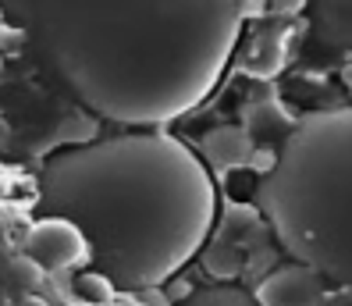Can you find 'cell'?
<instances>
[{"instance_id":"obj_12","label":"cell","mask_w":352,"mask_h":306,"mask_svg":"<svg viewBox=\"0 0 352 306\" xmlns=\"http://www.w3.org/2000/svg\"><path fill=\"white\" fill-rule=\"evenodd\" d=\"M18 306H47V303L39 299L36 292H29V296H22V299H18Z\"/></svg>"},{"instance_id":"obj_3","label":"cell","mask_w":352,"mask_h":306,"mask_svg":"<svg viewBox=\"0 0 352 306\" xmlns=\"http://www.w3.org/2000/svg\"><path fill=\"white\" fill-rule=\"evenodd\" d=\"M256 210L292 263L352 292V107L314 111L285 135Z\"/></svg>"},{"instance_id":"obj_4","label":"cell","mask_w":352,"mask_h":306,"mask_svg":"<svg viewBox=\"0 0 352 306\" xmlns=\"http://www.w3.org/2000/svg\"><path fill=\"white\" fill-rule=\"evenodd\" d=\"M25 256L43 271H68L89 263V246L82 232L65 217H39L25 235Z\"/></svg>"},{"instance_id":"obj_8","label":"cell","mask_w":352,"mask_h":306,"mask_svg":"<svg viewBox=\"0 0 352 306\" xmlns=\"http://www.w3.org/2000/svg\"><path fill=\"white\" fill-rule=\"evenodd\" d=\"M206 150L214 153V160L221 168H235V164H245L253 157V142L235 129H221V132L206 135Z\"/></svg>"},{"instance_id":"obj_5","label":"cell","mask_w":352,"mask_h":306,"mask_svg":"<svg viewBox=\"0 0 352 306\" xmlns=\"http://www.w3.org/2000/svg\"><path fill=\"white\" fill-rule=\"evenodd\" d=\"M253 296L260 306H320L327 296V281L302 263H285L256 285Z\"/></svg>"},{"instance_id":"obj_10","label":"cell","mask_w":352,"mask_h":306,"mask_svg":"<svg viewBox=\"0 0 352 306\" xmlns=\"http://www.w3.org/2000/svg\"><path fill=\"white\" fill-rule=\"evenodd\" d=\"M43 274H47V271H43V267H39V263H32L29 256H22V260H18V263H14V278H18V281H22V285H25V292H32V289H36V285H39V281H43Z\"/></svg>"},{"instance_id":"obj_11","label":"cell","mask_w":352,"mask_h":306,"mask_svg":"<svg viewBox=\"0 0 352 306\" xmlns=\"http://www.w3.org/2000/svg\"><path fill=\"white\" fill-rule=\"evenodd\" d=\"M271 4L285 14H296V11H306V0H271Z\"/></svg>"},{"instance_id":"obj_1","label":"cell","mask_w":352,"mask_h":306,"mask_svg":"<svg viewBox=\"0 0 352 306\" xmlns=\"http://www.w3.org/2000/svg\"><path fill=\"white\" fill-rule=\"evenodd\" d=\"M253 0H0L50 83L89 114L164 129L214 93Z\"/></svg>"},{"instance_id":"obj_9","label":"cell","mask_w":352,"mask_h":306,"mask_svg":"<svg viewBox=\"0 0 352 306\" xmlns=\"http://www.w3.org/2000/svg\"><path fill=\"white\" fill-rule=\"evenodd\" d=\"M78 292L86 296L89 303H107V299L114 296V285H111L107 278H100L96 271H89V274L78 278Z\"/></svg>"},{"instance_id":"obj_6","label":"cell","mask_w":352,"mask_h":306,"mask_svg":"<svg viewBox=\"0 0 352 306\" xmlns=\"http://www.w3.org/2000/svg\"><path fill=\"white\" fill-rule=\"evenodd\" d=\"M306 22L320 47L352 54V0H306Z\"/></svg>"},{"instance_id":"obj_7","label":"cell","mask_w":352,"mask_h":306,"mask_svg":"<svg viewBox=\"0 0 352 306\" xmlns=\"http://www.w3.org/2000/svg\"><path fill=\"white\" fill-rule=\"evenodd\" d=\"M175 306H260V303L242 285H206V289L185 292Z\"/></svg>"},{"instance_id":"obj_2","label":"cell","mask_w":352,"mask_h":306,"mask_svg":"<svg viewBox=\"0 0 352 306\" xmlns=\"http://www.w3.org/2000/svg\"><path fill=\"white\" fill-rule=\"evenodd\" d=\"M36 207L75 224L114 292H150L203 250L221 203L210 168L178 135L129 129L50 153Z\"/></svg>"}]
</instances>
